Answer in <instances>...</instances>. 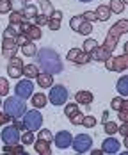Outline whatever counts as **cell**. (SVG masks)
<instances>
[{"mask_svg":"<svg viewBox=\"0 0 128 155\" xmlns=\"http://www.w3.org/2000/svg\"><path fill=\"white\" fill-rule=\"evenodd\" d=\"M14 93H16V96L23 98V100L29 98V96H32V94H34V84L30 82V78H21V80L16 84Z\"/></svg>","mask_w":128,"mask_h":155,"instance_id":"obj_8","label":"cell"},{"mask_svg":"<svg viewBox=\"0 0 128 155\" xmlns=\"http://www.w3.org/2000/svg\"><path fill=\"white\" fill-rule=\"evenodd\" d=\"M117 93L121 94V96H128V77L126 75H123V77L117 80Z\"/></svg>","mask_w":128,"mask_h":155,"instance_id":"obj_25","label":"cell"},{"mask_svg":"<svg viewBox=\"0 0 128 155\" xmlns=\"http://www.w3.org/2000/svg\"><path fill=\"white\" fill-rule=\"evenodd\" d=\"M20 141H21L23 146H27V144H32V143L36 141V137H34V134H32L30 130H27L23 136H20Z\"/></svg>","mask_w":128,"mask_h":155,"instance_id":"obj_34","label":"cell"},{"mask_svg":"<svg viewBox=\"0 0 128 155\" xmlns=\"http://www.w3.org/2000/svg\"><path fill=\"white\" fill-rule=\"evenodd\" d=\"M110 55H112V52H109L107 48L101 47V45H100V47H96L94 50L89 54L91 61H98V62H103L105 59H107V57H110Z\"/></svg>","mask_w":128,"mask_h":155,"instance_id":"obj_16","label":"cell"},{"mask_svg":"<svg viewBox=\"0 0 128 155\" xmlns=\"http://www.w3.org/2000/svg\"><path fill=\"white\" fill-rule=\"evenodd\" d=\"M117 132H119L123 137H125V136H128V123H126V121H123V125H121V127H117Z\"/></svg>","mask_w":128,"mask_h":155,"instance_id":"obj_46","label":"cell"},{"mask_svg":"<svg viewBox=\"0 0 128 155\" xmlns=\"http://www.w3.org/2000/svg\"><path fill=\"white\" fill-rule=\"evenodd\" d=\"M36 80H37V86L43 87V89L53 86V75H52V73H46V71H39L37 77H36Z\"/></svg>","mask_w":128,"mask_h":155,"instance_id":"obj_17","label":"cell"},{"mask_svg":"<svg viewBox=\"0 0 128 155\" xmlns=\"http://www.w3.org/2000/svg\"><path fill=\"white\" fill-rule=\"evenodd\" d=\"M25 2H29V0H25Z\"/></svg>","mask_w":128,"mask_h":155,"instance_id":"obj_56","label":"cell"},{"mask_svg":"<svg viewBox=\"0 0 128 155\" xmlns=\"http://www.w3.org/2000/svg\"><path fill=\"white\" fill-rule=\"evenodd\" d=\"M9 120H11V118H9V116H7L5 112H0V127L7 125V123H9Z\"/></svg>","mask_w":128,"mask_h":155,"instance_id":"obj_48","label":"cell"},{"mask_svg":"<svg viewBox=\"0 0 128 155\" xmlns=\"http://www.w3.org/2000/svg\"><path fill=\"white\" fill-rule=\"evenodd\" d=\"M37 137L43 141H48V143H52L53 141V134L48 130V128H39V134H37Z\"/></svg>","mask_w":128,"mask_h":155,"instance_id":"obj_35","label":"cell"},{"mask_svg":"<svg viewBox=\"0 0 128 155\" xmlns=\"http://www.w3.org/2000/svg\"><path fill=\"white\" fill-rule=\"evenodd\" d=\"M46 98L53 105H64L68 100V89L64 86H50V94Z\"/></svg>","mask_w":128,"mask_h":155,"instance_id":"obj_5","label":"cell"},{"mask_svg":"<svg viewBox=\"0 0 128 155\" xmlns=\"http://www.w3.org/2000/svg\"><path fill=\"white\" fill-rule=\"evenodd\" d=\"M109 120V110H103V114H101V123H105Z\"/></svg>","mask_w":128,"mask_h":155,"instance_id":"obj_51","label":"cell"},{"mask_svg":"<svg viewBox=\"0 0 128 155\" xmlns=\"http://www.w3.org/2000/svg\"><path fill=\"white\" fill-rule=\"evenodd\" d=\"M14 41H16V45H18V47H23V45H25V43H29L30 39H29V38H27V36H25L23 32H20V34L16 36Z\"/></svg>","mask_w":128,"mask_h":155,"instance_id":"obj_43","label":"cell"},{"mask_svg":"<svg viewBox=\"0 0 128 155\" xmlns=\"http://www.w3.org/2000/svg\"><path fill=\"white\" fill-rule=\"evenodd\" d=\"M75 102L78 105H91L93 104V93L91 91H78L75 94Z\"/></svg>","mask_w":128,"mask_h":155,"instance_id":"obj_19","label":"cell"},{"mask_svg":"<svg viewBox=\"0 0 128 155\" xmlns=\"http://www.w3.org/2000/svg\"><path fill=\"white\" fill-rule=\"evenodd\" d=\"M84 21H85V18H84L82 15L73 16V18L69 20V29H73V31L77 32V31H78V27L82 25V23H84Z\"/></svg>","mask_w":128,"mask_h":155,"instance_id":"obj_31","label":"cell"},{"mask_svg":"<svg viewBox=\"0 0 128 155\" xmlns=\"http://www.w3.org/2000/svg\"><path fill=\"white\" fill-rule=\"evenodd\" d=\"M53 141H55L57 148L64 150V148H69V146H71L73 137H71V134H69L68 130H61V132H57V136H53Z\"/></svg>","mask_w":128,"mask_h":155,"instance_id":"obj_14","label":"cell"},{"mask_svg":"<svg viewBox=\"0 0 128 155\" xmlns=\"http://www.w3.org/2000/svg\"><path fill=\"white\" fill-rule=\"evenodd\" d=\"M126 2H128V0H123V4H126Z\"/></svg>","mask_w":128,"mask_h":155,"instance_id":"obj_54","label":"cell"},{"mask_svg":"<svg viewBox=\"0 0 128 155\" xmlns=\"http://www.w3.org/2000/svg\"><path fill=\"white\" fill-rule=\"evenodd\" d=\"M68 61L69 62H75V64H87L91 61L89 54H85L82 48H71L68 52Z\"/></svg>","mask_w":128,"mask_h":155,"instance_id":"obj_11","label":"cell"},{"mask_svg":"<svg viewBox=\"0 0 128 155\" xmlns=\"http://www.w3.org/2000/svg\"><path fill=\"white\" fill-rule=\"evenodd\" d=\"M27 110V104L23 98L20 96H9L5 102H4V112L13 120V118H21Z\"/></svg>","mask_w":128,"mask_h":155,"instance_id":"obj_3","label":"cell"},{"mask_svg":"<svg viewBox=\"0 0 128 155\" xmlns=\"http://www.w3.org/2000/svg\"><path fill=\"white\" fill-rule=\"evenodd\" d=\"M39 7H41V15L46 16V18H50V16L53 15V11H55L50 0H41V2H39Z\"/></svg>","mask_w":128,"mask_h":155,"instance_id":"obj_24","label":"cell"},{"mask_svg":"<svg viewBox=\"0 0 128 155\" xmlns=\"http://www.w3.org/2000/svg\"><path fill=\"white\" fill-rule=\"evenodd\" d=\"M36 59H37V68L41 71L55 75V73H61L64 70L59 54L52 48H41L39 52H36Z\"/></svg>","mask_w":128,"mask_h":155,"instance_id":"obj_1","label":"cell"},{"mask_svg":"<svg viewBox=\"0 0 128 155\" xmlns=\"http://www.w3.org/2000/svg\"><path fill=\"white\" fill-rule=\"evenodd\" d=\"M32 20H34V25H37V27L46 25V21H48V18H46V16H43V15H36Z\"/></svg>","mask_w":128,"mask_h":155,"instance_id":"obj_42","label":"cell"},{"mask_svg":"<svg viewBox=\"0 0 128 155\" xmlns=\"http://www.w3.org/2000/svg\"><path fill=\"white\" fill-rule=\"evenodd\" d=\"M119 120L121 121H128V100H125L123 107L119 109Z\"/></svg>","mask_w":128,"mask_h":155,"instance_id":"obj_39","label":"cell"},{"mask_svg":"<svg viewBox=\"0 0 128 155\" xmlns=\"http://www.w3.org/2000/svg\"><path fill=\"white\" fill-rule=\"evenodd\" d=\"M48 104V98L45 96L43 93H36V94H32V105L36 109H41V107H45Z\"/></svg>","mask_w":128,"mask_h":155,"instance_id":"obj_23","label":"cell"},{"mask_svg":"<svg viewBox=\"0 0 128 155\" xmlns=\"http://www.w3.org/2000/svg\"><path fill=\"white\" fill-rule=\"evenodd\" d=\"M84 116H85V114H82V112L78 110L75 116H71V118H69V121H71L73 125H82V120H84Z\"/></svg>","mask_w":128,"mask_h":155,"instance_id":"obj_45","label":"cell"},{"mask_svg":"<svg viewBox=\"0 0 128 155\" xmlns=\"http://www.w3.org/2000/svg\"><path fill=\"white\" fill-rule=\"evenodd\" d=\"M89 152H91V153H93V155H101V153H103L101 150H89Z\"/></svg>","mask_w":128,"mask_h":155,"instance_id":"obj_52","label":"cell"},{"mask_svg":"<svg viewBox=\"0 0 128 155\" xmlns=\"http://www.w3.org/2000/svg\"><path fill=\"white\" fill-rule=\"evenodd\" d=\"M71 146H73V150H75L77 153H85V152H89L91 146H93V137L87 136V134H78V136L73 137Z\"/></svg>","mask_w":128,"mask_h":155,"instance_id":"obj_6","label":"cell"},{"mask_svg":"<svg viewBox=\"0 0 128 155\" xmlns=\"http://www.w3.org/2000/svg\"><path fill=\"white\" fill-rule=\"evenodd\" d=\"M4 152L5 153H25V146L23 144H5L4 146Z\"/></svg>","mask_w":128,"mask_h":155,"instance_id":"obj_30","label":"cell"},{"mask_svg":"<svg viewBox=\"0 0 128 155\" xmlns=\"http://www.w3.org/2000/svg\"><path fill=\"white\" fill-rule=\"evenodd\" d=\"M103 62H105V68H107L109 71H112V55H110V57H107Z\"/></svg>","mask_w":128,"mask_h":155,"instance_id":"obj_50","label":"cell"},{"mask_svg":"<svg viewBox=\"0 0 128 155\" xmlns=\"http://www.w3.org/2000/svg\"><path fill=\"white\" fill-rule=\"evenodd\" d=\"M103 127H105L103 130H105V132H107L109 136H114V134L117 132V125L114 123V121H109V120H107V121L103 123Z\"/></svg>","mask_w":128,"mask_h":155,"instance_id":"obj_36","label":"cell"},{"mask_svg":"<svg viewBox=\"0 0 128 155\" xmlns=\"http://www.w3.org/2000/svg\"><path fill=\"white\" fill-rule=\"evenodd\" d=\"M23 127L27 128V130H30V132H36V130H39L41 127H43V114L37 110V109H34V110H25V114H23Z\"/></svg>","mask_w":128,"mask_h":155,"instance_id":"obj_4","label":"cell"},{"mask_svg":"<svg viewBox=\"0 0 128 155\" xmlns=\"http://www.w3.org/2000/svg\"><path fill=\"white\" fill-rule=\"evenodd\" d=\"M7 75L11 78H20L23 75V61L20 57H11L7 64Z\"/></svg>","mask_w":128,"mask_h":155,"instance_id":"obj_10","label":"cell"},{"mask_svg":"<svg viewBox=\"0 0 128 155\" xmlns=\"http://www.w3.org/2000/svg\"><path fill=\"white\" fill-rule=\"evenodd\" d=\"M126 32H128V20L123 18V20L116 21L110 29H109L107 36H105V41H103L101 47H105L109 52H114L116 47H117V43H119V38H121L123 34H126Z\"/></svg>","mask_w":128,"mask_h":155,"instance_id":"obj_2","label":"cell"},{"mask_svg":"<svg viewBox=\"0 0 128 155\" xmlns=\"http://www.w3.org/2000/svg\"><path fill=\"white\" fill-rule=\"evenodd\" d=\"M96 47H98V41L89 38V39H85V41H84V47H82V50H84L85 54H91V52H93Z\"/></svg>","mask_w":128,"mask_h":155,"instance_id":"obj_33","label":"cell"},{"mask_svg":"<svg viewBox=\"0 0 128 155\" xmlns=\"http://www.w3.org/2000/svg\"><path fill=\"white\" fill-rule=\"evenodd\" d=\"M119 148H121V143L116 139L114 136L107 137V139L101 143V152H103V153H110V155H114V153H117V152H119Z\"/></svg>","mask_w":128,"mask_h":155,"instance_id":"obj_13","label":"cell"},{"mask_svg":"<svg viewBox=\"0 0 128 155\" xmlns=\"http://www.w3.org/2000/svg\"><path fill=\"white\" fill-rule=\"evenodd\" d=\"M11 11H13L11 0H0V15H4V13H11Z\"/></svg>","mask_w":128,"mask_h":155,"instance_id":"obj_38","label":"cell"},{"mask_svg":"<svg viewBox=\"0 0 128 155\" xmlns=\"http://www.w3.org/2000/svg\"><path fill=\"white\" fill-rule=\"evenodd\" d=\"M27 18L23 16L21 11H11V15H9V23H13V25H20L21 21H25Z\"/></svg>","mask_w":128,"mask_h":155,"instance_id":"obj_28","label":"cell"},{"mask_svg":"<svg viewBox=\"0 0 128 155\" xmlns=\"http://www.w3.org/2000/svg\"><path fill=\"white\" fill-rule=\"evenodd\" d=\"M21 52H23V55H25V57H36L37 48H36V45H34L32 41H29V43H25V45L21 47Z\"/></svg>","mask_w":128,"mask_h":155,"instance_id":"obj_29","label":"cell"},{"mask_svg":"<svg viewBox=\"0 0 128 155\" xmlns=\"http://www.w3.org/2000/svg\"><path fill=\"white\" fill-rule=\"evenodd\" d=\"M13 125H14L18 130H23V128H25V127H23V121H20L18 118H13Z\"/></svg>","mask_w":128,"mask_h":155,"instance_id":"obj_49","label":"cell"},{"mask_svg":"<svg viewBox=\"0 0 128 155\" xmlns=\"http://www.w3.org/2000/svg\"><path fill=\"white\" fill-rule=\"evenodd\" d=\"M82 125H84V127H87V128H93V127L96 125V118H94V116H84Z\"/></svg>","mask_w":128,"mask_h":155,"instance_id":"obj_41","label":"cell"},{"mask_svg":"<svg viewBox=\"0 0 128 155\" xmlns=\"http://www.w3.org/2000/svg\"><path fill=\"white\" fill-rule=\"evenodd\" d=\"M82 16H84V18H85L87 21H91V23H93V21L96 20V15H94V11H85V13H84Z\"/></svg>","mask_w":128,"mask_h":155,"instance_id":"obj_47","label":"cell"},{"mask_svg":"<svg viewBox=\"0 0 128 155\" xmlns=\"http://www.w3.org/2000/svg\"><path fill=\"white\" fill-rule=\"evenodd\" d=\"M20 32H23L30 41H37V39H41V36H43L41 27H37V25L30 23L29 20H25V21L20 23Z\"/></svg>","mask_w":128,"mask_h":155,"instance_id":"obj_7","label":"cell"},{"mask_svg":"<svg viewBox=\"0 0 128 155\" xmlns=\"http://www.w3.org/2000/svg\"><path fill=\"white\" fill-rule=\"evenodd\" d=\"M128 68V55L121 54L117 57H112V71H126Z\"/></svg>","mask_w":128,"mask_h":155,"instance_id":"obj_15","label":"cell"},{"mask_svg":"<svg viewBox=\"0 0 128 155\" xmlns=\"http://www.w3.org/2000/svg\"><path fill=\"white\" fill-rule=\"evenodd\" d=\"M21 13H23V16H25L27 20H32L34 16L37 15V7H36L34 4H25L23 9H21Z\"/></svg>","mask_w":128,"mask_h":155,"instance_id":"obj_26","label":"cell"},{"mask_svg":"<svg viewBox=\"0 0 128 155\" xmlns=\"http://www.w3.org/2000/svg\"><path fill=\"white\" fill-rule=\"evenodd\" d=\"M123 104H125V96H116V98H112L110 107L114 109V110H119V109L123 107Z\"/></svg>","mask_w":128,"mask_h":155,"instance_id":"obj_37","label":"cell"},{"mask_svg":"<svg viewBox=\"0 0 128 155\" xmlns=\"http://www.w3.org/2000/svg\"><path fill=\"white\" fill-rule=\"evenodd\" d=\"M61 21H62V13L61 11H53V15L48 18L46 25H48V29H52V31H59L61 29Z\"/></svg>","mask_w":128,"mask_h":155,"instance_id":"obj_18","label":"cell"},{"mask_svg":"<svg viewBox=\"0 0 128 155\" xmlns=\"http://www.w3.org/2000/svg\"><path fill=\"white\" fill-rule=\"evenodd\" d=\"M25 4H27L25 0H11V5H13V11H21Z\"/></svg>","mask_w":128,"mask_h":155,"instance_id":"obj_44","label":"cell"},{"mask_svg":"<svg viewBox=\"0 0 128 155\" xmlns=\"http://www.w3.org/2000/svg\"><path fill=\"white\" fill-rule=\"evenodd\" d=\"M37 73H39V68L36 66V64H23V75L25 78H36L37 77Z\"/></svg>","mask_w":128,"mask_h":155,"instance_id":"obj_22","label":"cell"},{"mask_svg":"<svg viewBox=\"0 0 128 155\" xmlns=\"http://www.w3.org/2000/svg\"><path fill=\"white\" fill-rule=\"evenodd\" d=\"M32 144H34L36 152L39 155H50L52 153V148H50V143H48V141H43V139L37 137V141H34Z\"/></svg>","mask_w":128,"mask_h":155,"instance_id":"obj_20","label":"cell"},{"mask_svg":"<svg viewBox=\"0 0 128 155\" xmlns=\"http://www.w3.org/2000/svg\"><path fill=\"white\" fill-rule=\"evenodd\" d=\"M77 112H78V104H77V102H75V104H68V105L64 107V114H66L68 120H69L71 116H75Z\"/></svg>","mask_w":128,"mask_h":155,"instance_id":"obj_32","label":"cell"},{"mask_svg":"<svg viewBox=\"0 0 128 155\" xmlns=\"http://www.w3.org/2000/svg\"><path fill=\"white\" fill-rule=\"evenodd\" d=\"M109 9H110V13L121 15V13L125 11V4H123V0H110V4H109Z\"/></svg>","mask_w":128,"mask_h":155,"instance_id":"obj_27","label":"cell"},{"mask_svg":"<svg viewBox=\"0 0 128 155\" xmlns=\"http://www.w3.org/2000/svg\"><path fill=\"white\" fill-rule=\"evenodd\" d=\"M18 45H16L14 39H7V38H2V57L5 59H11L16 57V52H18Z\"/></svg>","mask_w":128,"mask_h":155,"instance_id":"obj_12","label":"cell"},{"mask_svg":"<svg viewBox=\"0 0 128 155\" xmlns=\"http://www.w3.org/2000/svg\"><path fill=\"white\" fill-rule=\"evenodd\" d=\"M20 130L16 128L14 125H7L4 130H2V141L5 143V144H16V143H20Z\"/></svg>","mask_w":128,"mask_h":155,"instance_id":"obj_9","label":"cell"},{"mask_svg":"<svg viewBox=\"0 0 128 155\" xmlns=\"http://www.w3.org/2000/svg\"><path fill=\"white\" fill-rule=\"evenodd\" d=\"M0 105H2V100H0Z\"/></svg>","mask_w":128,"mask_h":155,"instance_id":"obj_55","label":"cell"},{"mask_svg":"<svg viewBox=\"0 0 128 155\" xmlns=\"http://www.w3.org/2000/svg\"><path fill=\"white\" fill-rule=\"evenodd\" d=\"M80 2H93V0H80Z\"/></svg>","mask_w":128,"mask_h":155,"instance_id":"obj_53","label":"cell"},{"mask_svg":"<svg viewBox=\"0 0 128 155\" xmlns=\"http://www.w3.org/2000/svg\"><path fill=\"white\" fill-rule=\"evenodd\" d=\"M96 15V20H100V21H107L109 18H110V9H109V5H98L94 11Z\"/></svg>","mask_w":128,"mask_h":155,"instance_id":"obj_21","label":"cell"},{"mask_svg":"<svg viewBox=\"0 0 128 155\" xmlns=\"http://www.w3.org/2000/svg\"><path fill=\"white\" fill-rule=\"evenodd\" d=\"M7 93H9V82H7V78L0 77V96H5Z\"/></svg>","mask_w":128,"mask_h":155,"instance_id":"obj_40","label":"cell"}]
</instances>
